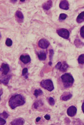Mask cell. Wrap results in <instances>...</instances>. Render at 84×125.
<instances>
[{"label":"cell","mask_w":84,"mask_h":125,"mask_svg":"<svg viewBox=\"0 0 84 125\" xmlns=\"http://www.w3.org/2000/svg\"><path fill=\"white\" fill-rule=\"evenodd\" d=\"M25 103V101L24 97L19 94L13 96L9 101V106L12 109L24 105Z\"/></svg>","instance_id":"1"},{"label":"cell","mask_w":84,"mask_h":125,"mask_svg":"<svg viewBox=\"0 0 84 125\" xmlns=\"http://www.w3.org/2000/svg\"><path fill=\"white\" fill-rule=\"evenodd\" d=\"M64 87L68 88L71 87L74 83V79L72 75L68 73H66L61 77Z\"/></svg>","instance_id":"2"},{"label":"cell","mask_w":84,"mask_h":125,"mask_svg":"<svg viewBox=\"0 0 84 125\" xmlns=\"http://www.w3.org/2000/svg\"><path fill=\"white\" fill-rule=\"evenodd\" d=\"M40 85L42 87L49 91H51L54 89L53 82L50 79L42 80L40 83Z\"/></svg>","instance_id":"3"},{"label":"cell","mask_w":84,"mask_h":125,"mask_svg":"<svg viewBox=\"0 0 84 125\" xmlns=\"http://www.w3.org/2000/svg\"><path fill=\"white\" fill-rule=\"evenodd\" d=\"M57 32L59 36L65 39H68L69 37L70 32L66 29H59L57 30Z\"/></svg>","instance_id":"4"},{"label":"cell","mask_w":84,"mask_h":125,"mask_svg":"<svg viewBox=\"0 0 84 125\" xmlns=\"http://www.w3.org/2000/svg\"><path fill=\"white\" fill-rule=\"evenodd\" d=\"M77 111V108L75 106H72L68 109L67 113L68 116L71 117H73L76 115Z\"/></svg>","instance_id":"5"},{"label":"cell","mask_w":84,"mask_h":125,"mask_svg":"<svg viewBox=\"0 0 84 125\" xmlns=\"http://www.w3.org/2000/svg\"><path fill=\"white\" fill-rule=\"evenodd\" d=\"M50 45L49 42L46 39H41L38 42V45L39 47L43 49L47 48Z\"/></svg>","instance_id":"6"},{"label":"cell","mask_w":84,"mask_h":125,"mask_svg":"<svg viewBox=\"0 0 84 125\" xmlns=\"http://www.w3.org/2000/svg\"><path fill=\"white\" fill-rule=\"evenodd\" d=\"M9 68L8 65L6 63H3L2 64L0 71L2 72L4 75H6L9 72Z\"/></svg>","instance_id":"7"},{"label":"cell","mask_w":84,"mask_h":125,"mask_svg":"<svg viewBox=\"0 0 84 125\" xmlns=\"http://www.w3.org/2000/svg\"><path fill=\"white\" fill-rule=\"evenodd\" d=\"M25 120L24 119L19 118L15 119L11 123L12 125H22L24 124Z\"/></svg>","instance_id":"8"},{"label":"cell","mask_w":84,"mask_h":125,"mask_svg":"<svg viewBox=\"0 0 84 125\" xmlns=\"http://www.w3.org/2000/svg\"><path fill=\"white\" fill-rule=\"evenodd\" d=\"M72 95L69 92H65L61 96L60 98L62 100L66 101L72 97Z\"/></svg>","instance_id":"9"},{"label":"cell","mask_w":84,"mask_h":125,"mask_svg":"<svg viewBox=\"0 0 84 125\" xmlns=\"http://www.w3.org/2000/svg\"><path fill=\"white\" fill-rule=\"evenodd\" d=\"M69 4L67 0H62L60 2L59 5L60 8L64 10H67L69 9Z\"/></svg>","instance_id":"10"},{"label":"cell","mask_w":84,"mask_h":125,"mask_svg":"<svg viewBox=\"0 0 84 125\" xmlns=\"http://www.w3.org/2000/svg\"><path fill=\"white\" fill-rule=\"evenodd\" d=\"M20 59L23 63L25 64L29 63L31 61V59L29 56L28 55H21Z\"/></svg>","instance_id":"11"},{"label":"cell","mask_w":84,"mask_h":125,"mask_svg":"<svg viewBox=\"0 0 84 125\" xmlns=\"http://www.w3.org/2000/svg\"><path fill=\"white\" fill-rule=\"evenodd\" d=\"M52 6V2L51 0L47 1L44 3L42 5L43 9L46 10H48Z\"/></svg>","instance_id":"12"},{"label":"cell","mask_w":84,"mask_h":125,"mask_svg":"<svg viewBox=\"0 0 84 125\" xmlns=\"http://www.w3.org/2000/svg\"><path fill=\"white\" fill-rule=\"evenodd\" d=\"M15 16L17 19L20 22H22L24 19V16L22 13L20 11H17L15 14Z\"/></svg>","instance_id":"13"},{"label":"cell","mask_w":84,"mask_h":125,"mask_svg":"<svg viewBox=\"0 0 84 125\" xmlns=\"http://www.w3.org/2000/svg\"><path fill=\"white\" fill-rule=\"evenodd\" d=\"M68 65L65 62H63L62 63H61L59 69L61 71L65 72L68 68Z\"/></svg>","instance_id":"14"},{"label":"cell","mask_w":84,"mask_h":125,"mask_svg":"<svg viewBox=\"0 0 84 125\" xmlns=\"http://www.w3.org/2000/svg\"><path fill=\"white\" fill-rule=\"evenodd\" d=\"M38 57L39 60H44L46 58V55L44 51H41L38 53Z\"/></svg>","instance_id":"15"},{"label":"cell","mask_w":84,"mask_h":125,"mask_svg":"<svg viewBox=\"0 0 84 125\" xmlns=\"http://www.w3.org/2000/svg\"><path fill=\"white\" fill-rule=\"evenodd\" d=\"M77 22L80 23L84 22V11L82 12L78 15L77 18Z\"/></svg>","instance_id":"16"},{"label":"cell","mask_w":84,"mask_h":125,"mask_svg":"<svg viewBox=\"0 0 84 125\" xmlns=\"http://www.w3.org/2000/svg\"><path fill=\"white\" fill-rule=\"evenodd\" d=\"M11 78V75H8L4 77L1 79V82L5 85H6L8 83L9 80Z\"/></svg>","instance_id":"17"},{"label":"cell","mask_w":84,"mask_h":125,"mask_svg":"<svg viewBox=\"0 0 84 125\" xmlns=\"http://www.w3.org/2000/svg\"><path fill=\"white\" fill-rule=\"evenodd\" d=\"M42 91L41 89H36L35 90L34 95L37 98L39 96L42 95Z\"/></svg>","instance_id":"18"},{"label":"cell","mask_w":84,"mask_h":125,"mask_svg":"<svg viewBox=\"0 0 84 125\" xmlns=\"http://www.w3.org/2000/svg\"><path fill=\"white\" fill-rule=\"evenodd\" d=\"M78 62L80 64H84V54L80 55L78 59Z\"/></svg>","instance_id":"19"},{"label":"cell","mask_w":84,"mask_h":125,"mask_svg":"<svg viewBox=\"0 0 84 125\" xmlns=\"http://www.w3.org/2000/svg\"><path fill=\"white\" fill-rule=\"evenodd\" d=\"M48 102L49 104L51 106H54L55 104V102L54 99L52 97H50L48 99Z\"/></svg>","instance_id":"20"},{"label":"cell","mask_w":84,"mask_h":125,"mask_svg":"<svg viewBox=\"0 0 84 125\" xmlns=\"http://www.w3.org/2000/svg\"><path fill=\"white\" fill-rule=\"evenodd\" d=\"M13 42L12 40L9 38H7L5 42L6 45L10 47L12 45Z\"/></svg>","instance_id":"21"},{"label":"cell","mask_w":84,"mask_h":125,"mask_svg":"<svg viewBox=\"0 0 84 125\" xmlns=\"http://www.w3.org/2000/svg\"><path fill=\"white\" fill-rule=\"evenodd\" d=\"M67 17V15L66 14L62 13L60 14L59 19L60 20H64Z\"/></svg>","instance_id":"22"},{"label":"cell","mask_w":84,"mask_h":125,"mask_svg":"<svg viewBox=\"0 0 84 125\" xmlns=\"http://www.w3.org/2000/svg\"><path fill=\"white\" fill-rule=\"evenodd\" d=\"M1 117L2 116L4 118L7 119L9 116V115L5 111H4L3 113L0 114Z\"/></svg>","instance_id":"23"},{"label":"cell","mask_w":84,"mask_h":125,"mask_svg":"<svg viewBox=\"0 0 84 125\" xmlns=\"http://www.w3.org/2000/svg\"><path fill=\"white\" fill-rule=\"evenodd\" d=\"M80 34L82 37L84 38V26L81 28L80 30Z\"/></svg>","instance_id":"24"},{"label":"cell","mask_w":84,"mask_h":125,"mask_svg":"<svg viewBox=\"0 0 84 125\" xmlns=\"http://www.w3.org/2000/svg\"><path fill=\"white\" fill-rule=\"evenodd\" d=\"M28 69L27 68H25L22 70V75L24 76L26 75V74L28 73Z\"/></svg>","instance_id":"25"},{"label":"cell","mask_w":84,"mask_h":125,"mask_svg":"<svg viewBox=\"0 0 84 125\" xmlns=\"http://www.w3.org/2000/svg\"><path fill=\"white\" fill-rule=\"evenodd\" d=\"M6 123V121L4 119L2 118H0V125H4Z\"/></svg>","instance_id":"26"},{"label":"cell","mask_w":84,"mask_h":125,"mask_svg":"<svg viewBox=\"0 0 84 125\" xmlns=\"http://www.w3.org/2000/svg\"><path fill=\"white\" fill-rule=\"evenodd\" d=\"M53 51L52 49H50L49 51L50 58L51 60L52 58L53 55Z\"/></svg>","instance_id":"27"},{"label":"cell","mask_w":84,"mask_h":125,"mask_svg":"<svg viewBox=\"0 0 84 125\" xmlns=\"http://www.w3.org/2000/svg\"><path fill=\"white\" fill-rule=\"evenodd\" d=\"M45 118L47 120H49L50 119V116L48 115H46L44 116Z\"/></svg>","instance_id":"28"},{"label":"cell","mask_w":84,"mask_h":125,"mask_svg":"<svg viewBox=\"0 0 84 125\" xmlns=\"http://www.w3.org/2000/svg\"><path fill=\"white\" fill-rule=\"evenodd\" d=\"M34 108L37 109L39 106V104L37 102H35L34 103Z\"/></svg>","instance_id":"29"},{"label":"cell","mask_w":84,"mask_h":125,"mask_svg":"<svg viewBox=\"0 0 84 125\" xmlns=\"http://www.w3.org/2000/svg\"><path fill=\"white\" fill-rule=\"evenodd\" d=\"M82 110L83 112L84 113V101L83 102L82 105Z\"/></svg>","instance_id":"30"},{"label":"cell","mask_w":84,"mask_h":125,"mask_svg":"<svg viewBox=\"0 0 84 125\" xmlns=\"http://www.w3.org/2000/svg\"><path fill=\"white\" fill-rule=\"evenodd\" d=\"M41 118L40 117H38L36 119V121L37 122H38L40 120H41Z\"/></svg>","instance_id":"31"},{"label":"cell","mask_w":84,"mask_h":125,"mask_svg":"<svg viewBox=\"0 0 84 125\" xmlns=\"http://www.w3.org/2000/svg\"><path fill=\"white\" fill-rule=\"evenodd\" d=\"M2 93H3L2 90L1 89V91H0V96H1Z\"/></svg>","instance_id":"32"},{"label":"cell","mask_w":84,"mask_h":125,"mask_svg":"<svg viewBox=\"0 0 84 125\" xmlns=\"http://www.w3.org/2000/svg\"><path fill=\"white\" fill-rule=\"evenodd\" d=\"M49 65H52V63L51 61L49 63Z\"/></svg>","instance_id":"33"},{"label":"cell","mask_w":84,"mask_h":125,"mask_svg":"<svg viewBox=\"0 0 84 125\" xmlns=\"http://www.w3.org/2000/svg\"><path fill=\"white\" fill-rule=\"evenodd\" d=\"M20 1L22 2H23V1L24 2V1H25V0H22V1Z\"/></svg>","instance_id":"34"}]
</instances>
